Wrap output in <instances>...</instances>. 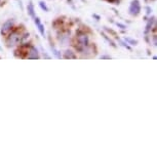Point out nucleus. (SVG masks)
I'll use <instances>...</instances> for the list:
<instances>
[{
	"label": "nucleus",
	"instance_id": "10",
	"mask_svg": "<svg viewBox=\"0 0 157 157\" xmlns=\"http://www.w3.org/2000/svg\"><path fill=\"white\" fill-rule=\"evenodd\" d=\"M124 41L127 44H130V45H137V44H138V41L134 40V39H133V38H130V37H125Z\"/></svg>",
	"mask_w": 157,
	"mask_h": 157
},
{
	"label": "nucleus",
	"instance_id": "15",
	"mask_svg": "<svg viewBox=\"0 0 157 157\" xmlns=\"http://www.w3.org/2000/svg\"><path fill=\"white\" fill-rule=\"evenodd\" d=\"M101 60H110L111 59V55H103L100 57Z\"/></svg>",
	"mask_w": 157,
	"mask_h": 157
},
{
	"label": "nucleus",
	"instance_id": "5",
	"mask_svg": "<svg viewBox=\"0 0 157 157\" xmlns=\"http://www.w3.org/2000/svg\"><path fill=\"white\" fill-rule=\"evenodd\" d=\"M28 59L30 60H39L40 57H39V54H38V50L36 49V47L34 46H31L29 52H28V55H27Z\"/></svg>",
	"mask_w": 157,
	"mask_h": 157
},
{
	"label": "nucleus",
	"instance_id": "2",
	"mask_svg": "<svg viewBox=\"0 0 157 157\" xmlns=\"http://www.w3.org/2000/svg\"><path fill=\"white\" fill-rule=\"evenodd\" d=\"M128 12L133 16H138L141 12V4H140L139 0H133L130 2V8H128Z\"/></svg>",
	"mask_w": 157,
	"mask_h": 157
},
{
	"label": "nucleus",
	"instance_id": "6",
	"mask_svg": "<svg viewBox=\"0 0 157 157\" xmlns=\"http://www.w3.org/2000/svg\"><path fill=\"white\" fill-rule=\"evenodd\" d=\"M34 22H35L36 26H37V28H38L39 32H40V34L42 35V36L45 35V30H44V26H43L42 24H41L40 19L37 18V16H35V18H34Z\"/></svg>",
	"mask_w": 157,
	"mask_h": 157
},
{
	"label": "nucleus",
	"instance_id": "13",
	"mask_svg": "<svg viewBox=\"0 0 157 157\" xmlns=\"http://www.w3.org/2000/svg\"><path fill=\"white\" fill-rule=\"evenodd\" d=\"M52 52H54V55H55V57H57L58 59H61V58H62V55H61V52H59L58 49H55L54 46H52Z\"/></svg>",
	"mask_w": 157,
	"mask_h": 157
},
{
	"label": "nucleus",
	"instance_id": "18",
	"mask_svg": "<svg viewBox=\"0 0 157 157\" xmlns=\"http://www.w3.org/2000/svg\"><path fill=\"white\" fill-rule=\"evenodd\" d=\"M146 10H147V12H146V13H147V15H151V12H152V8H151L150 6L146 7Z\"/></svg>",
	"mask_w": 157,
	"mask_h": 157
},
{
	"label": "nucleus",
	"instance_id": "8",
	"mask_svg": "<svg viewBox=\"0 0 157 157\" xmlns=\"http://www.w3.org/2000/svg\"><path fill=\"white\" fill-rule=\"evenodd\" d=\"M155 23V16H152V18H150L148 20L147 22V25H146V29H145V33H148L149 31H151L153 27V24Z\"/></svg>",
	"mask_w": 157,
	"mask_h": 157
},
{
	"label": "nucleus",
	"instance_id": "12",
	"mask_svg": "<svg viewBox=\"0 0 157 157\" xmlns=\"http://www.w3.org/2000/svg\"><path fill=\"white\" fill-rule=\"evenodd\" d=\"M39 6L41 7V9L44 10V12H48V7H47V5L44 3L43 1H40L39 2Z\"/></svg>",
	"mask_w": 157,
	"mask_h": 157
},
{
	"label": "nucleus",
	"instance_id": "19",
	"mask_svg": "<svg viewBox=\"0 0 157 157\" xmlns=\"http://www.w3.org/2000/svg\"><path fill=\"white\" fill-rule=\"evenodd\" d=\"M146 2H153V1H155V0H145Z\"/></svg>",
	"mask_w": 157,
	"mask_h": 157
},
{
	"label": "nucleus",
	"instance_id": "3",
	"mask_svg": "<svg viewBox=\"0 0 157 157\" xmlns=\"http://www.w3.org/2000/svg\"><path fill=\"white\" fill-rule=\"evenodd\" d=\"M21 40V34H19L18 32H12L6 39V44L8 47H12L16 44L19 43V41Z\"/></svg>",
	"mask_w": 157,
	"mask_h": 157
},
{
	"label": "nucleus",
	"instance_id": "11",
	"mask_svg": "<svg viewBox=\"0 0 157 157\" xmlns=\"http://www.w3.org/2000/svg\"><path fill=\"white\" fill-rule=\"evenodd\" d=\"M102 36H103V37H104V38H105V39H106V40H107V41H108V42H109V43H110V45H112V46H113V47H116V44H115V43H114V41H113V40H112V39H111V38H109V37H108V36H107V35H106V34H105V33H102Z\"/></svg>",
	"mask_w": 157,
	"mask_h": 157
},
{
	"label": "nucleus",
	"instance_id": "9",
	"mask_svg": "<svg viewBox=\"0 0 157 157\" xmlns=\"http://www.w3.org/2000/svg\"><path fill=\"white\" fill-rule=\"evenodd\" d=\"M27 12H28V15H29L30 16H32L33 19L35 18V10H34V6H33L32 3H29L27 6Z\"/></svg>",
	"mask_w": 157,
	"mask_h": 157
},
{
	"label": "nucleus",
	"instance_id": "14",
	"mask_svg": "<svg viewBox=\"0 0 157 157\" xmlns=\"http://www.w3.org/2000/svg\"><path fill=\"white\" fill-rule=\"evenodd\" d=\"M118 40H119V38H118ZM119 42H120V44H121L122 46H124L127 49H130V46L128 45V44H127V42H123V41H121V40H119Z\"/></svg>",
	"mask_w": 157,
	"mask_h": 157
},
{
	"label": "nucleus",
	"instance_id": "17",
	"mask_svg": "<svg viewBox=\"0 0 157 157\" xmlns=\"http://www.w3.org/2000/svg\"><path fill=\"white\" fill-rule=\"evenodd\" d=\"M117 27H119L120 29H122V30H124V29H127V26L125 25H123V24H120V23H117Z\"/></svg>",
	"mask_w": 157,
	"mask_h": 157
},
{
	"label": "nucleus",
	"instance_id": "16",
	"mask_svg": "<svg viewBox=\"0 0 157 157\" xmlns=\"http://www.w3.org/2000/svg\"><path fill=\"white\" fill-rule=\"evenodd\" d=\"M152 43H153L154 46L157 45V37H156V35H153L152 36Z\"/></svg>",
	"mask_w": 157,
	"mask_h": 157
},
{
	"label": "nucleus",
	"instance_id": "4",
	"mask_svg": "<svg viewBox=\"0 0 157 157\" xmlns=\"http://www.w3.org/2000/svg\"><path fill=\"white\" fill-rule=\"evenodd\" d=\"M13 24H15L13 20H12V19L7 20V21L5 22V23L2 25V27H1V34L2 35L7 34V32H9V31L13 28Z\"/></svg>",
	"mask_w": 157,
	"mask_h": 157
},
{
	"label": "nucleus",
	"instance_id": "7",
	"mask_svg": "<svg viewBox=\"0 0 157 157\" xmlns=\"http://www.w3.org/2000/svg\"><path fill=\"white\" fill-rule=\"evenodd\" d=\"M64 59H66V60H75V59H77V55L74 54V52H72V50L70 49H67L65 52H64V55H63Z\"/></svg>",
	"mask_w": 157,
	"mask_h": 157
},
{
	"label": "nucleus",
	"instance_id": "1",
	"mask_svg": "<svg viewBox=\"0 0 157 157\" xmlns=\"http://www.w3.org/2000/svg\"><path fill=\"white\" fill-rule=\"evenodd\" d=\"M76 40H77V43L76 45H75L76 49H78L81 52H83L86 47H88V43H89L88 35L86 34V33L79 32L76 35Z\"/></svg>",
	"mask_w": 157,
	"mask_h": 157
}]
</instances>
